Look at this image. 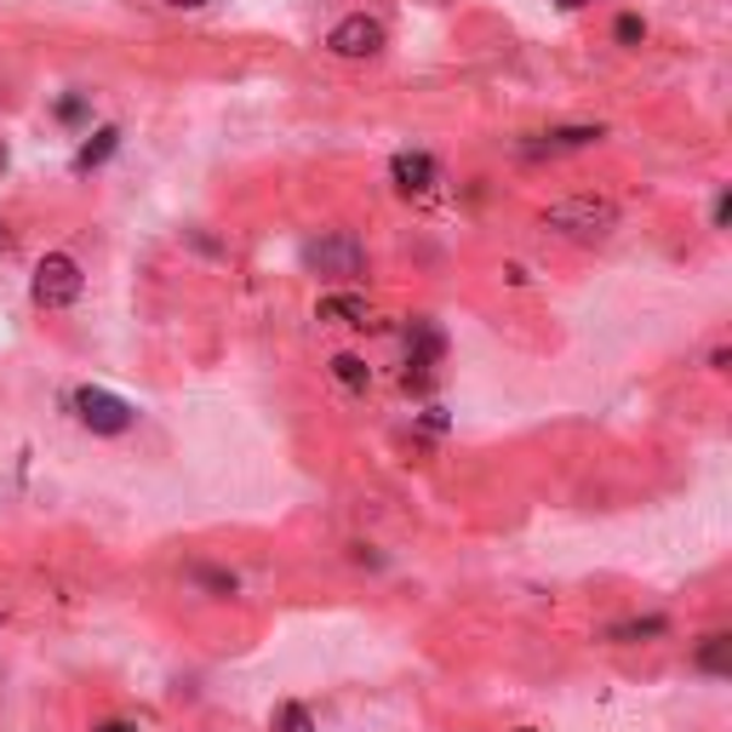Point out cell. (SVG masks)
<instances>
[{
  "instance_id": "cell-15",
  "label": "cell",
  "mask_w": 732,
  "mask_h": 732,
  "mask_svg": "<svg viewBox=\"0 0 732 732\" xmlns=\"http://www.w3.org/2000/svg\"><path fill=\"white\" fill-rule=\"evenodd\" d=\"M647 18L641 12H618L613 18V46H624V53H636V46H647Z\"/></svg>"
},
{
  "instance_id": "cell-14",
  "label": "cell",
  "mask_w": 732,
  "mask_h": 732,
  "mask_svg": "<svg viewBox=\"0 0 732 732\" xmlns=\"http://www.w3.org/2000/svg\"><path fill=\"white\" fill-rule=\"evenodd\" d=\"M189 584L212 590V595H235V590H241V578H235L230 567H207V561H195V567H189Z\"/></svg>"
},
{
  "instance_id": "cell-16",
  "label": "cell",
  "mask_w": 732,
  "mask_h": 732,
  "mask_svg": "<svg viewBox=\"0 0 732 732\" xmlns=\"http://www.w3.org/2000/svg\"><path fill=\"white\" fill-rule=\"evenodd\" d=\"M275 732H315V716L304 704H281V710H275Z\"/></svg>"
},
{
  "instance_id": "cell-8",
  "label": "cell",
  "mask_w": 732,
  "mask_h": 732,
  "mask_svg": "<svg viewBox=\"0 0 732 732\" xmlns=\"http://www.w3.org/2000/svg\"><path fill=\"white\" fill-rule=\"evenodd\" d=\"M390 184L400 195H429L441 184V166H435L429 149H395V155H390Z\"/></svg>"
},
{
  "instance_id": "cell-21",
  "label": "cell",
  "mask_w": 732,
  "mask_h": 732,
  "mask_svg": "<svg viewBox=\"0 0 732 732\" xmlns=\"http://www.w3.org/2000/svg\"><path fill=\"white\" fill-rule=\"evenodd\" d=\"M727 367H732V349L716 344V349H710V372H727Z\"/></svg>"
},
{
  "instance_id": "cell-19",
  "label": "cell",
  "mask_w": 732,
  "mask_h": 732,
  "mask_svg": "<svg viewBox=\"0 0 732 732\" xmlns=\"http://www.w3.org/2000/svg\"><path fill=\"white\" fill-rule=\"evenodd\" d=\"M710 223H716V230H727V223H732V189H716V207H710Z\"/></svg>"
},
{
  "instance_id": "cell-23",
  "label": "cell",
  "mask_w": 732,
  "mask_h": 732,
  "mask_svg": "<svg viewBox=\"0 0 732 732\" xmlns=\"http://www.w3.org/2000/svg\"><path fill=\"white\" fill-rule=\"evenodd\" d=\"M561 12H584V7H595V0H555Z\"/></svg>"
},
{
  "instance_id": "cell-4",
  "label": "cell",
  "mask_w": 732,
  "mask_h": 732,
  "mask_svg": "<svg viewBox=\"0 0 732 732\" xmlns=\"http://www.w3.org/2000/svg\"><path fill=\"white\" fill-rule=\"evenodd\" d=\"M69 407H74V418H81L92 435H126V429L138 423V407H132V400H120V395L97 390V384H81V390L69 395Z\"/></svg>"
},
{
  "instance_id": "cell-13",
  "label": "cell",
  "mask_w": 732,
  "mask_h": 732,
  "mask_svg": "<svg viewBox=\"0 0 732 732\" xmlns=\"http://www.w3.org/2000/svg\"><path fill=\"white\" fill-rule=\"evenodd\" d=\"M698 670L704 675H727L732 670V636H727V629H716V636L698 641Z\"/></svg>"
},
{
  "instance_id": "cell-1",
  "label": "cell",
  "mask_w": 732,
  "mask_h": 732,
  "mask_svg": "<svg viewBox=\"0 0 732 732\" xmlns=\"http://www.w3.org/2000/svg\"><path fill=\"white\" fill-rule=\"evenodd\" d=\"M544 230L549 235H561V241H607L618 230V207L607 195H567V200H549L544 207Z\"/></svg>"
},
{
  "instance_id": "cell-25",
  "label": "cell",
  "mask_w": 732,
  "mask_h": 732,
  "mask_svg": "<svg viewBox=\"0 0 732 732\" xmlns=\"http://www.w3.org/2000/svg\"><path fill=\"white\" fill-rule=\"evenodd\" d=\"M0 172H7V143H0Z\"/></svg>"
},
{
  "instance_id": "cell-5",
  "label": "cell",
  "mask_w": 732,
  "mask_h": 732,
  "mask_svg": "<svg viewBox=\"0 0 732 732\" xmlns=\"http://www.w3.org/2000/svg\"><path fill=\"white\" fill-rule=\"evenodd\" d=\"M304 264L315 275H326V281H356V275H367V246L356 235L333 230V235H315L304 246Z\"/></svg>"
},
{
  "instance_id": "cell-20",
  "label": "cell",
  "mask_w": 732,
  "mask_h": 732,
  "mask_svg": "<svg viewBox=\"0 0 732 732\" xmlns=\"http://www.w3.org/2000/svg\"><path fill=\"white\" fill-rule=\"evenodd\" d=\"M161 7H166V12H207L212 0H161Z\"/></svg>"
},
{
  "instance_id": "cell-7",
  "label": "cell",
  "mask_w": 732,
  "mask_h": 732,
  "mask_svg": "<svg viewBox=\"0 0 732 732\" xmlns=\"http://www.w3.org/2000/svg\"><path fill=\"white\" fill-rule=\"evenodd\" d=\"M441 356H446V338H441V326L429 321V315H418V321H407V372H400V384H429L435 377V367H441Z\"/></svg>"
},
{
  "instance_id": "cell-12",
  "label": "cell",
  "mask_w": 732,
  "mask_h": 732,
  "mask_svg": "<svg viewBox=\"0 0 732 732\" xmlns=\"http://www.w3.org/2000/svg\"><path fill=\"white\" fill-rule=\"evenodd\" d=\"M115 149H120V126H97V132L81 143V155H74V172H97Z\"/></svg>"
},
{
  "instance_id": "cell-11",
  "label": "cell",
  "mask_w": 732,
  "mask_h": 732,
  "mask_svg": "<svg viewBox=\"0 0 732 732\" xmlns=\"http://www.w3.org/2000/svg\"><path fill=\"white\" fill-rule=\"evenodd\" d=\"M326 372H333V384H344L349 395H367L372 390V367L361 356H349V349H338V356L326 361Z\"/></svg>"
},
{
  "instance_id": "cell-17",
  "label": "cell",
  "mask_w": 732,
  "mask_h": 732,
  "mask_svg": "<svg viewBox=\"0 0 732 732\" xmlns=\"http://www.w3.org/2000/svg\"><path fill=\"white\" fill-rule=\"evenodd\" d=\"M86 115H92V97H86V92H69V97H58V120L81 126Z\"/></svg>"
},
{
  "instance_id": "cell-24",
  "label": "cell",
  "mask_w": 732,
  "mask_h": 732,
  "mask_svg": "<svg viewBox=\"0 0 732 732\" xmlns=\"http://www.w3.org/2000/svg\"><path fill=\"white\" fill-rule=\"evenodd\" d=\"M12 246V235H7V223H0V252H7Z\"/></svg>"
},
{
  "instance_id": "cell-10",
  "label": "cell",
  "mask_w": 732,
  "mask_h": 732,
  "mask_svg": "<svg viewBox=\"0 0 732 732\" xmlns=\"http://www.w3.org/2000/svg\"><path fill=\"white\" fill-rule=\"evenodd\" d=\"M659 636H670V618H659V613H647V618H618V624H607V641H618V647H636V641H659Z\"/></svg>"
},
{
  "instance_id": "cell-9",
  "label": "cell",
  "mask_w": 732,
  "mask_h": 732,
  "mask_svg": "<svg viewBox=\"0 0 732 732\" xmlns=\"http://www.w3.org/2000/svg\"><path fill=\"white\" fill-rule=\"evenodd\" d=\"M315 321H326V326H372V304L361 292H326L315 304Z\"/></svg>"
},
{
  "instance_id": "cell-18",
  "label": "cell",
  "mask_w": 732,
  "mask_h": 732,
  "mask_svg": "<svg viewBox=\"0 0 732 732\" xmlns=\"http://www.w3.org/2000/svg\"><path fill=\"white\" fill-rule=\"evenodd\" d=\"M446 423H452V418H446V407H423V413H418V435L441 441V435H446Z\"/></svg>"
},
{
  "instance_id": "cell-6",
  "label": "cell",
  "mask_w": 732,
  "mask_h": 732,
  "mask_svg": "<svg viewBox=\"0 0 732 732\" xmlns=\"http://www.w3.org/2000/svg\"><path fill=\"white\" fill-rule=\"evenodd\" d=\"M601 138H607V126H549V132H533V138H521L515 143V155L521 161H561V155H578V149H595Z\"/></svg>"
},
{
  "instance_id": "cell-3",
  "label": "cell",
  "mask_w": 732,
  "mask_h": 732,
  "mask_svg": "<svg viewBox=\"0 0 732 732\" xmlns=\"http://www.w3.org/2000/svg\"><path fill=\"white\" fill-rule=\"evenodd\" d=\"M81 287H86V275H81V264L69 258V252H46V258L35 264V281H30V298L40 310H69L74 298H81Z\"/></svg>"
},
{
  "instance_id": "cell-22",
  "label": "cell",
  "mask_w": 732,
  "mask_h": 732,
  "mask_svg": "<svg viewBox=\"0 0 732 732\" xmlns=\"http://www.w3.org/2000/svg\"><path fill=\"white\" fill-rule=\"evenodd\" d=\"M97 732H138L132 721H97Z\"/></svg>"
},
{
  "instance_id": "cell-2",
  "label": "cell",
  "mask_w": 732,
  "mask_h": 732,
  "mask_svg": "<svg viewBox=\"0 0 732 732\" xmlns=\"http://www.w3.org/2000/svg\"><path fill=\"white\" fill-rule=\"evenodd\" d=\"M384 46H390V30H384V18H372V12H344L333 30H326V53L338 63H372V58H384Z\"/></svg>"
}]
</instances>
